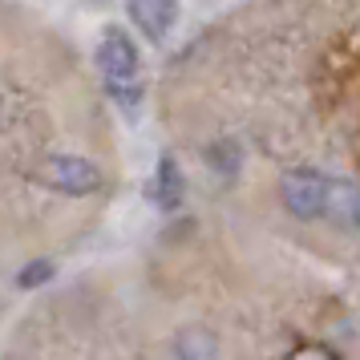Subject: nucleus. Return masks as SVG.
Masks as SVG:
<instances>
[{"instance_id": "1", "label": "nucleus", "mask_w": 360, "mask_h": 360, "mask_svg": "<svg viewBox=\"0 0 360 360\" xmlns=\"http://www.w3.org/2000/svg\"><path fill=\"white\" fill-rule=\"evenodd\" d=\"M37 182H45L61 195H94L101 186V170L89 158H73V154H53L37 166Z\"/></svg>"}, {"instance_id": "2", "label": "nucleus", "mask_w": 360, "mask_h": 360, "mask_svg": "<svg viewBox=\"0 0 360 360\" xmlns=\"http://www.w3.org/2000/svg\"><path fill=\"white\" fill-rule=\"evenodd\" d=\"M324 186H328V179L320 170L295 166V170H288L283 182H279V198H283V207H288L295 219H320V214H324Z\"/></svg>"}, {"instance_id": "3", "label": "nucleus", "mask_w": 360, "mask_h": 360, "mask_svg": "<svg viewBox=\"0 0 360 360\" xmlns=\"http://www.w3.org/2000/svg\"><path fill=\"white\" fill-rule=\"evenodd\" d=\"M98 69L105 85H134L138 82V69H142V57H138V45L122 29H105L98 45Z\"/></svg>"}, {"instance_id": "4", "label": "nucleus", "mask_w": 360, "mask_h": 360, "mask_svg": "<svg viewBox=\"0 0 360 360\" xmlns=\"http://www.w3.org/2000/svg\"><path fill=\"white\" fill-rule=\"evenodd\" d=\"M324 219H332V227L340 231H356L360 223V195L352 179H328L324 186Z\"/></svg>"}, {"instance_id": "5", "label": "nucleus", "mask_w": 360, "mask_h": 360, "mask_svg": "<svg viewBox=\"0 0 360 360\" xmlns=\"http://www.w3.org/2000/svg\"><path fill=\"white\" fill-rule=\"evenodd\" d=\"M130 17L150 41H162L179 20V0H130Z\"/></svg>"}, {"instance_id": "6", "label": "nucleus", "mask_w": 360, "mask_h": 360, "mask_svg": "<svg viewBox=\"0 0 360 360\" xmlns=\"http://www.w3.org/2000/svg\"><path fill=\"white\" fill-rule=\"evenodd\" d=\"M219 336L202 324H186L174 332V360H219Z\"/></svg>"}, {"instance_id": "7", "label": "nucleus", "mask_w": 360, "mask_h": 360, "mask_svg": "<svg viewBox=\"0 0 360 360\" xmlns=\"http://www.w3.org/2000/svg\"><path fill=\"white\" fill-rule=\"evenodd\" d=\"M158 202L162 207H179L182 202V174H179V162L174 158H162L158 162Z\"/></svg>"}, {"instance_id": "8", "label": "nucleus", "mask_w": 360, "mask_h": 360, "mask_svg": "<svg viewBox=\"0 0 360 360\" xmlns=\"http://www.w3.org/2000/svg\"><path fill=\"white\" fill-rule=\"evenodd\" d=\"M45 279H53V263L49 259H37L33 267H25V271H20V288H33V283H45Z\"/></svg>"}, {"instance_id": "9", "label": "nucleus", "mask_w": 360, "mask_h": 360, "mask_svg": "<svg viewBox=\"0 0 360 360\" xmlns=\"http://www.w3.org/2000/svg\"><path fill=\"white\" fill-rule=\"evenodd\" d=\"M288 360H340V356H336L328 344H300Z\"/></svg>"}]
</instances>
